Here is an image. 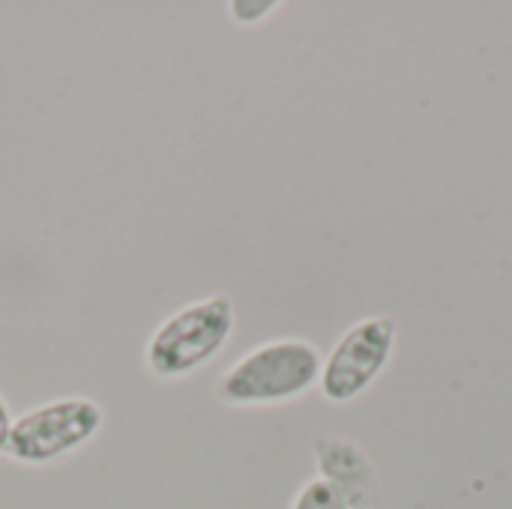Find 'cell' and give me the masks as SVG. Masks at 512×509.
Instances as JSON below:
<instances>
[{
    "instance_id": "2",
    "label": "cell",
    "mask_w": 512,
    "mask_h": 509,
    "mask_svg": "<svg viewBox=\"0 0 512 509\" xmlns=\"http://www.w3.org/2000/svg\"><path fill=\"white\" fill-rule=\"evenodd\" d=\"M231 333L234 303L228 294L186 303L156 324L144 345V363L156 378H189L228 345Z\"/></svg>"
},
{
    "instance_id": "7",
    "label": "cell",
    "mask_w": 512,
    "mask_h": 509,
    "mask_svg": "<svg viewBox=\"0 0 512 509\" xmlns=\"http://www.w3.org/2000/svg\"><path fill=\"white\" fill-rule=\"evenodd\" d=\"M276 6H279L276 0H231L228 12L240 24H255V21H264Z\"/></svg>"
},
{
    "instance_id": "3",
    "label": "cell",
    "mask_w": 512,
    "mask_h": 509,
    "mask_svg": "<svg viewBox=\"0 0 512 509\" xmlns=\"http://www.w3.org/2000/svg\"><path fill=\"white\" fill-rule=\"evenodd\" d=\"M102 429V408L84 396L36 405L12 420L6 456L21 465H51L81 450Z\"/></svg>"
},
{
    "instance_id": "6",
    "label": "cell",
    "mask_w": 512,
    "mask_h": 509,
    "mask_svg": "<svg viewBox=\"0 0 512 509\" xmlns=\"http://www.w3.org/2000/svg\"><path fill=\"white\" fill-rule=\"evenodd\" d=\"M291 509H348L345 501L324 483V480H309L303 483V489L294 495V504Z\"/></svg>"
},
{
    "instance_id": "8",
    "label": "cell",
    "mask_w": 512,
    "mask_h": 509,
    "mask_svg": "<svg viewBox=\"0 0 512 509\" xmlns=\"http://www.w3.org/2000/svg\"><path fill=\"white\" fill-rule=\"evenodd\" d=\"M12 414H9V405L3 402L0 396V453H6V441H9V429H12Z\"/></svg>"
},
{
    "instance_id": "4",
    "label": "cell",
    "mask_w": 512,
    "mask_h": 509,
    "mask_svg": "<svg viewBox=\"0 0 512 509\" xmlns=\"http://www.w3.org/2000/svg\"><path fill=\"white\" fill-rule=\"evenodd\" d=\"M399 345V324L390 315H372L348 327L321 366L318 390L330 405L360 399L390 366Z\"/></svg>"
},
{
    "instance_id": "5",
    "label": "cell",
    "mask_w": 512,
    "mask_h": 509,
    "mask_svg": "<svg viewBox=\"0 0 512 509\" xmlns=\"http://www.w3.org/2000/svg\"><path fill=\"white\" fill-rule=\"evenodd\" d=\"M318 480H324L348 509H369L378 495V474L366 450L339 435H321L312 441Z\"/></svg>"
},
{
    "instance_id": "1",
    "label": "cell",
    "mask_w": 512,
    "mask_h": 509,
    "mask_svg": "<svg viewBox=\"0 0 512 509\" xmlns=\"http://www.w3.org/2000/svg\"><path fill=\"white\" fill-rule=\"evenodd\" d=\"M324 357L306 339H270L246 351L216 381L225 405H282L306 396L321 381Z\"/></svg>"
}]
</instances>
